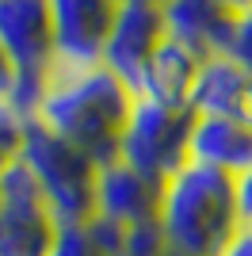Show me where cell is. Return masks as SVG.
Listing matches in <instances>:
<instances>
[{
  "instance_id": "obj_1",
  "label": "cell",
  "mask_w": 252,
  "mask_h": 256,
  "mask_svg": "<svg viewBox=\"0 0 252 256\" xmlns=\"http://www.w3.org/2000/svg\"><path fill=\"white\" fill-rule=\"evenodd\" d=\"M134 88L111 69H50L42 84L34 122L58 134L96 164L118 157V142L134 111Z\"/></svg>"
},
{
  "instance_id": "obj_2",
  "label": "cell",
  "mask_w": 252,
  "mask_h": 256,
  "mask_svg": "<svg viewBox=\"0 0 252 256\" xmlns=\"http://www.w3.org/2000/svg\"><path fill=\"white\" fill-rule=\"evenodd\" d=\"M153 226L172 256H218L241 230L233 180L184 160L160 184Z\"/></svg>"
},
{
  "instance_id": "obj_3",
  "label": "cell",
  "mask_w": 252,
  "mask_h": 256,
  "mask_svg": "<svg viewBox=\"0 0 252 256\" xmlns=\"http://www.w3.org/2000/svg\"><path fill=\"white\" fill-rule=\"evenodd\" d=\"M16 160L31 172L42 203L50 206L58 226H84L92 218L96 168H100L92 157H84L80 150H73L58 134H50L38 122H31Z\"/></svg>"
},
{
  "instance_id": "obj_4",
  "label": "cell",
  "mask_w": 252,
  "mask_h": 256,
  "mask_svg": "<svg viewBox=\"0 0 252 256\" xmlns=\"http://www.w3.org/2000/svg\"><path fill=\"white\" fill-rule=\"evenodd\" d=\"M0 50L16 73V100L34 115L54 62L50 0H0Z\"/></svg>"
},
{
  "instance_id": "obj_5",
  "label": "cell",
  "mask_w": 252,
  "mask_h": 256,
  "mask_svg": "<svg viewBox=\"0 0 252 256\" xmlns=\"http://www.w3.org/2000/svg\"><path fill=\"white\" fill-rule=\"evenodd\" d=\"M188 130H191V111L134 100L130 122L118 142V160H126L130 168H138L149 180L164 184L188 160Z\"/></svg>"
},
{
  "instance_id": "obj_6",
  "label": "cell",
  "mask_w": 252,
  "mask_h": 256,
  "mask_svg": "<svg viewBox=\"0 0 252 256\" xmlns=\"http://www.w3.org/2000/svg\"><path fill=\"white\" fill-rule=\"evenodd\" d=\"M62 226L20 160L0 168V256H50Z\"/></svg>"
},
{
  "instance_id": "obj_7",
  "label": "cell",
  "mask_w": 252,
  "mask_h": 256,
  "mask_svg": "<svg viewBox=\"0 0 252 256\" xmlns=\"http://www.w3.org/2000/svg\"><path fill=\"white\" fill-rule=\"evenodd\" d=\"M164 4L160 0H115L111 31L104 46V69L138 88L146 65L164 42Z\"/></svg>"
},
{
  "instance_id": "obj_8",
  "label": "cell",
  "mask_w": 252,
  "mask_h": 256,
  "mask_svg": "<svg viewBox=\"0 0 252 256\" xmlns=\"http://www.w3.org/2000/svg\"><path fill=\"white\" fill-rule=\"evenodd\" d=\"M115 16V0H50L54 62L50 69H96Z\"/></svg>"
},
{
  "instance_id": "obj_9",
  "label": "cell",
  "mask_w": 252,
  "mask_h": 256,
  "mask_svg": "<svg viewBox=\"0 0 252 256\" xmlns=\"http://www.w3.org/2000/svg\"><path fill=\"white\" fill-rule=\"evenodd\" d=\"M160 184L130 168L126 160H107L96 168V195H92V218H104L111 226L134 230L149 226L157 218Z\"/></svg>"
},
{
  "instance_id": "obj_10",
  "label": "cell",
  "mask_w": 252,
  "mask_h": 256,
  "mask_svg": "<svg viewBox=\"0 0 252 256\" xmlns=\"http://www.w3.org/2000/svg\"><path fill=\"white\" fill-rule=\"evenodd\" d=\"M164 4V34L195 58L226 54L233 27V0H160Z\"/></svg>"
},
{
  "instance_id": "obj_11",
  "label": "cell",
  "mask_w": 252,
  "mask_h": 256,
  "mask_svg": "<svg viewBox=\"0 0 252 256\" xmlns=\"http://www.w3.org/2000/svg\"><path fill=\"white\" fill-rule=\"evenodd\" d=\"M188 160L237 180L252 164V122L222 115H191Z\"/></svg>"
},
{
  "instance_id": "obj_12",
  "label": "cell",
  "mask_w": 252,
  "mask_h": 256,
  "mask_svg": "<svg viewBox=\"0 0 252 256\" xmlns=\"http://www.w3.org/2000/svg\"><path fill=\"white\" fill-rule=\"evenodd\" d=\"M188 111L191 115H222V118H244V122H248L252 76L244 73L237 62H230L226 54L206 58V62L199 65Z\"/></svg>"
},
{
  "instance_id": "obj_13",
  "label": "cell",
  "mask_w": 252,
  "mask_h": 256,
  "mask_svg": "<svg viewBox=\"0 0 252 256\" xmlns=\"http://www.w3.org/2000/svg\"><path fill=\"white\" fill-rule=\"evenodd\" d=\"M202 58H195L191 50H184L180 42L164 38L160 50L153 54V62L146 65V73L138 80L134 96L149 100V104L160 107H176V111H188L191 88H195V76H199Z\"/></svg>"
},
{
  "instance_id": "obj_14",
  "label": "cell",
  "mask_w": 252,
  "mask_h": 256,
  "mask_svg": "<svg viewBox=\"0 0 252 256\" xmlns=\"http://www.w3.org/2000/svg\"><path fill=\"white\" fill-rule=\"evenodd\" d=\"M226 58L237 62L252 76V0H233V27L230 42H226Z\"/></svg>"
},
{
  "instance_id": "obj_15",
  "label": "cell",
  "mask_w": 252,
  "mask_h": 256,
  "mask_svg": "<svg viewBox=\"0 0 252 256\" xmlns=\"http://www.w3.org/2000/svg\"><path fill=\"white\" fill-rule=\"evenodd\" d=\"M50 256H104V252L96 248L88 226H62L50 245Z\"/></svg>"
},
{
  "instance_id": "obj_16",
  "label": "cell",
  "mask_w": 252,
  "mask_h": 256,
  "mask_svg": "<svg viewBox=\"0 0 252 256\" xmlns=\"http://www.w3.org/2000/svg\"><path fill=\"white\" fill-rule=\"evenodd\" d=\"M233 199H237V218H241V226H252V164L233 180Z\"/></svg>"
},
{
  "instance_id": "obj_17",
  "label": "cell",
  "mask_w": 252,
  "mask_h": 256,
  "mask_svg": "<svg viewBox=\"0 0 252 256\" xmlns=\"http://www.w3.org/2000/svg\"><path fill=\"white\" fill-rule=\"evenodd\" d=\"M218 256H252V226H241V230L233 234V241L222 248Z\"/></svg>"
},
{
  "instance_id": "obj_18",
  "label": "cell",
  "mask_w": 252,
  "mask_h": 256,
  "mask_svg": "<svg viewBox=\"0 0 252 256\" xmlns=\"http://www.w3.org/2000/svg\"><path fill=\"white\" fill-rule=\"evenodd\" d=\"M8 92H16V73H12L8 58H4V50H0V96H8Z\"/></svg>"
}]
</instances>
